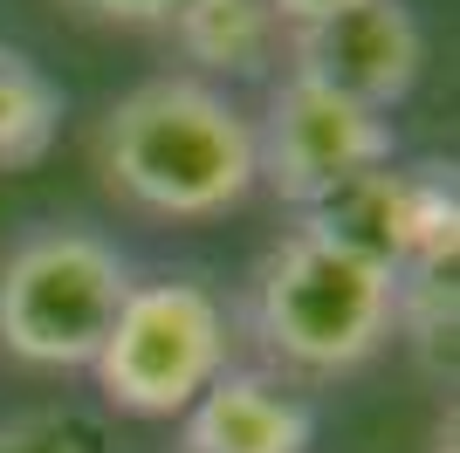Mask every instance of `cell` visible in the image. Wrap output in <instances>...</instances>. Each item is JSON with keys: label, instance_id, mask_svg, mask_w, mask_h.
<instances>
[{"label": "cell", "instance_id": "obj_15", "mask_svg": "<svg viewBox=\"0 0 460 453\" xmlns=\"http://www.w3.org/2000/svg\"><path fill=\"white\" fill-rule=\"evenodd\" d=\"M433 453H454V419H447L440 433H433Z\"/></svg>", "mask_w": 460, "mask_h": 453}, {"label": "cell", "instance_id": "obj_7", "mask_svg": "<svg viewBox=\"0 0 460 453\" xmlns=\"http://www.w3.org/2000/svg\"><path fill=\"white\" fill-rule=\"evenodd\" d=\"M288 76H309L316 90L392 117L426 76V28L405 0H365L330 21L288 28Z\"/></svg>", "mask_w": 460, "mask_h": 453}, {"label": "cell", "instance_id": "obj_13", "mask_svg": "<svg viewBox=\"0 0 460 453\" xmlns=\"http://www.w3.org/2000/svg\"><path fill=\"white\" fill-rule=\"evenodd\" d=\"M69 7H83L96 21H117V28H165L179 0H69Z\"/></svg>", "mask_w": 460, "mask_h": 453}, {"label": "cell", "instance_id": "obj_3", "mask_svg": "<svg viewBox=\"0 0 460 453\" xmlns=\"http://www.w3.org/2000/svg\"><path fill=\"white\" fill-rule=\"evenodd\" d=\"M124 247L96 226H35L0 254V351L28 371H90L131 296Z\"/></svg>", "mask_w": 460, "mask_h": 453}, {"label": "cell", "instance_id": "obj_4", "mask_svg": "<svg viewBox=\"0 0 460 453\" xmlns=\"http://www.w3.org/2000/svg\"><path fill=\"white\" fill-rule=\"evenodd\" d=\"M220 371H234V316L192 275H152L131 282L90 378L103 405L131 419H186V405Z\"/></svg>", "mask_w": 460, "mask_h": 453}, {"label": "cell", "instance_id": "obj_14", "mask_svg": "<svg viewBox=\"0 0 460 453\" xmlns=\"http://www.w3.org/2000/svg\"><path fill=\"white\" fill-rule=\"evenodd\" d=\"M269 7L288 28H309V21H330V14H344V7H365V0H269Z\"/></svg>", "mask_w": 460, "mask_h": 453}, {"label": "cell", "instance_id": "obj_9", "mask_svg": "<svg viewBox=\"0 0 460 453\" xmlns=\"http://www.w3.org/2000/svg\"><path fill=\"white\" fill-rule=\"evenodd\" d=\"M172 41L199 69V83L234 90V83H275L288 69V21L269 0H179Z\"/></svg>", "mask_w": 460, "mask_h": 453}, {"label": "cell", "instance_id": "obj_1", "mask_svg": "<svg viewBox=\"0 0 460 453\" xmlns=\"http://www.w3.org/2000/svg\"><path fill=\"white\" fill-rule=\"evenodd\" d=\"M96 172L152 220H220L254 192V117L199 76H152L103 111Z\"/></svg>", "mask_w": 460, "mask_h": 453}, {"label": "cell", "instance_id": "obj_10", "mask_svg": "<svg viewBox=\"0 0 460 453\" xmlns=\"http://www.w3.org/2000/svg\"><path fill=\"white\" fill-rule=\"evenodd\" d=\"M454 254H426L405 262L392 275V330L412 343V358L433 378H454V330H460V282H454Z\"/></svg>", "mask_w": 460, "mask_h": 453}, {"label": "cell", "instance_id": "obj_6", "mask_svg": "<svg viewBox=\"0 0 460 453\" xmlns=\"http://www.w3.org/2000/svg\"><path fill=\"white\" fill-rule=\"evenodd\" d=\"M303 226L330 234L337 247L378 262L385 275H399L405 262H426V254H447L460 247V186L454 165L440 158H420V165H378L358 172L350 186H337L323 207H309Z\"/></svg>", "mask_w": 460, "mask_h": 453}, {"label": "cell", "instance_id": "obj_11", "mask_svg": "<svg viewBox=\"0 0 460 453\" xmlns=\"http://www.w3.org/2000/svg\"><path fill=\"white\" fill-rule=\"evenodd\" d=\"M56 131H62V90L41 76V62L0 41V172L35 165L56 145Z\"/></svg>", "mask_w": 460, "mask_h": 453}, {"label": "cell", "instance_id": "obj_12", "mask_svg": "<svg viewBox=\"0 0 460 453\" xmlns=\"http://www.w3.org/2000/svg\"><path fill=\"white\" fill-rule=\"evenodd\" d=\"M0 453H111V440L76 405H28L0 419Z\"/></svg>", "mask_w": 460, "mask_h": 453}, {"label": "cell", "instance_id": "obj_2", "mask_svg": "<svg viewBox=\"0 0 460 453\" xmlns=\"http://www.w3.org/2000/svg\"><path fill=\"white\" fill-rule=\"evenodd\" d=\"M254 343L309 378L358 371L392 337V275L316 226H288L254 268Z\"/></svg>", "mask_w": 460, "mask_h": 453}, {"label": "cell", "instance_id": "obj_5", "mask_svg": "<svg viewBox=\"0 0 460 453\" xmlns=\"http://www.w3.org/2000/svg\"><path fill=\"white\" fill-rule=\"evenodd\" d=\"M254 117V186H269L282 207L309 213L358 172H378L399 158L392 117L358 111L344 96L316 90L309 76H275Z\"/></svg>", "mask_w": 460, "mask_h": 453}, {"label": "cell", "instance_id": "obj_8", "mask_svg": "<svg viewBox=\"0 0 460 453\" xmlns=\"http://www.w3.org/2000/svg\"><path fill=\"white\" fill-rule=\"evenodd\" d=\"M186 453H309L316 413L275 371H220L179 419Z\"/></svg>", "mask_w": 460, "mask_h": 453}]
</instances>
